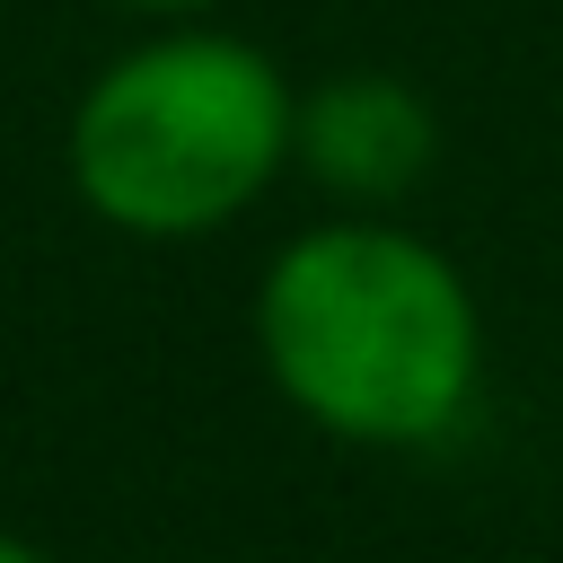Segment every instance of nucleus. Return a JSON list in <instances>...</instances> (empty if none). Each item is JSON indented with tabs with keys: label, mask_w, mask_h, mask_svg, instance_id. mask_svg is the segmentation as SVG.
I'll use <instances>...</instances> for the list:
<instances>
[{
	"label": "nucleus",
	"mask_w": 563,
	"mask_h": 563,
	"mask_svg": "<svg viewBox=\"0 0 563 563\" xmlns=\"http://www.w3.org/2000/svg\"><path fill=\"white\" fill-rule=\"evenodd\" d=\"M255 352L273 387L334 440H440L484 369L475 290L440 246L387 220L299 229L255 282Z\"/></svg>",
	"instance_id": "obj_1"
},
{
	"label": "nucleus",
	"mask_w": 563,
	"mask_h": 563,
	"mask_svg": "<svg viewBox=\"0 0 563 563\" xmlns=\"http://www.w3.org/2000/svg\"><path fill=\"white\" fill-rule=\"evenodd\" d=\"M290 79L211 26L106 62L70 106V185L123 238H211L290 158Z\"/></svg>",
	"instance_id": "obj_2"
},
{
	"label": "nucleus",
	"mask_w": 563,
	"mask_h": 563,
	"mask_svg": "<svg viewBox=\"0 0 563 563\" xmlns=\"http://www.w3.org/2000/svg\"><path fill=\"white\" fill-rule=\"evenodd\" d=\"M431 150H440L431 106L405 79H387V70H343V79H325V88H308L290 106V158L325 194H343V202L413 194Z\"/></svg>",
	"instance_id": "obj_3"
},
{
	"label": "nucleus",
	"mask_w": 563,
	"mask_h": 563,
	"mask_svg": "<svg viewBox=\"0 0 563 563\" xmlns=\"http://www.w3.org/2000/svg\"><path fill=\"white\" fill-rule=\"evenodd\" d=\"M114 9H132V18H194V9H211V0H114Z\"/></svg>",
	"instance_id": "obj_4"
},
{
	"label": "nucleus",
	"mask_w": 563,
	"mask_h": 563,
	"mask_svg": "<svg viewBox=\"0 0 563 563\" xmlns=\"http://www.w3.org/2000/svg\"><path fill=\"white\" fill-rule=\"evenodd\" d=\"M0 563H53L35 537H18V528H0Z\"/></svg>",
	"instance_id": "obj_5"
}]
</instances>
